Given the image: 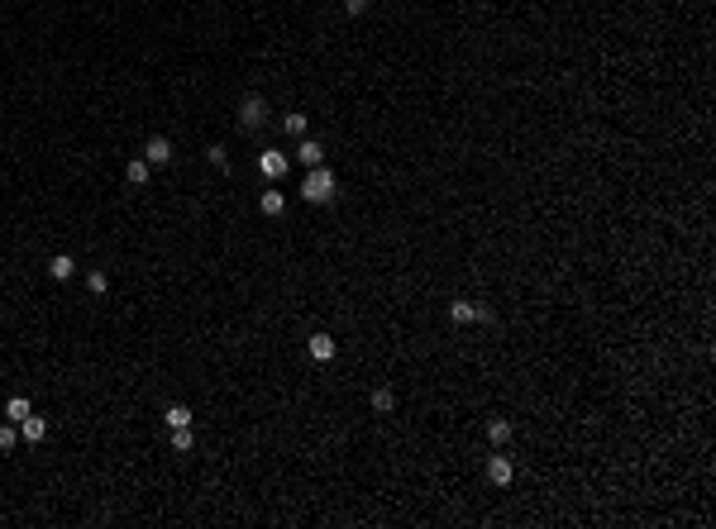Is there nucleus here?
<instances>
[{"label": "nucleus", "mask_w": 716, "mask_h": 529, "mask_svg": "<svg viewBox=\"0 0 716 529\" xmlns=\"http://www.w3.org/2000/svg\"><path fill=\"white\" fill-rule=\"evenodd\" d=\"M335 191H339V181H335V172H330V167H306L301 196H306L311 205H330V201H335Z\"/></svg>", "instance_id": "f257e3e1"}, {"label": "nucleus", "mask_w": 716, "mask_h": 529, "mask_svg": "<svg viewBox=\"0 0 716 529\" xmlns=\"http://www.w3.org/2000/svg\"><path fill=\"white\" fill-rule=\"evenodd\" d=\"M287 167H292V163H287V153H277V148H263V153H258V172H263L268 181H282Z\"/></svg>", "instance_id": "f03ea898"}, {"label": "nucleus", "mask_w": 716, "mask_h": 529, "mask_svg": "<svg viewBox=\"0 0 716 529\" xmlns=\"http://www.w3.org/2000/svg\"><path fill=\"white\" fill-rule=\"evenodd\" d=\"M263 120H268V100H263V96H244V100H239V124H244V129H258Z\"/></svg>", "instance_id": "7ed1b4c3"}, {"label": "nucleus", "mask_w": 716, "mask_h": 529, "mask_svg": "<svg viewBox=\"0 0 716 529\" xmlns=\"http://www.w3.org/2000/svg\"><path fill=\"white\" fill-rule=\"evenodd\" d=\"M143 163H148V167H163V163H172V143L163 138V134H153V138L143 143Z\"/></svg>", "instance_id": "20e7f679"}, {"label": "nucleus", "mask_w": 716, "mask_h": 529, "mask_svg": "<svg viewBox=\"0 0 716 529\" xmlns=\"http://www.w3.org/2000/svg\"><path fill=\"white\" fill-rule=\"evenodd\" d=\"M306 348H311V358H315V363H330V358H335V339H330V334H311V339H306Z\"/></svg>", "instance_id": "39448f33"}, {"label": "nucleus", "mask_w": 716, "mask_h": 529, "mask_svg": "<svg viewBox=\"0 0 716 529\" xmlns=\"http://www.w3.org/2000/svg\"><path fill=\"white\" fill-rule=\"evenodd\" d=\"M487 482H492V487H511V463H506L502 453L487 458Z\"/></svg>", "instance_id": "423d86ee"}, {"label": "nucleus", "mask_w": 716, "mask_h": 529, "mask_svg": "<svg viewBox=\"0 0 716 529\" xmlns=\"http://www.w3.org/2000/svg\"><path fill=\"white\" fill-rule=\"evenodd\" d=\"M296 158H301L306 167H320V163H325V148H320V143L306 134V138H301V148H296Z\"/></svg>", "instance_id": "0eeeda50"}, {"label": "nucleus", "mask_w": 716, "mask_h": 529, "mask_svg": "<svg viewBox=\"0 0 716 529\" xmlns=\"http://www.w3.org/2000/svg\"><path fill=\"white\" fill-rule=\"evenodd\" d=\"M19 434H24L29 444H39L43 434H48V420H43V415H24V420H19Z\"/></svg>", "instance_id": "6e6552de"}, {"label": "nucleus", "mask_w": 716, "mask_h": 529, "mask_svg": "<svg viewBox=\"0 0 716 529\" xmlns=\"http://www.w3.org/2000/svg\"><path fill=\"white\" fill-rule=\"evenodd\" d=\"M258 210H263V215H282V210H287V196H282V191H263V196H258Z\"/></svg>", "instance_id": "1a4fd4ad"}, {"label": "nucleus", "mask_w": 716, "mask_h": 529, "mask_svg": "<svg viewBox=\"0 0 716 529\" xmlns=\"http://www.w3.org/2000/svg\"><path fill=\"white\" fill-rule=\"evenodd\" d=\"M48 272H53V277H58V282H67V277H72V272H77V262H72V258H67V253H58V258H53V262H48Z\"/></svg>", "instance_id": "9d476101"}, {"label": "nucleus", "mask_w": 716, "mask_h": 529, "mask_svg": "<svg viewBox=\"0 0 716 529\" xmlns=\"http://www.w3.org/2000/svg\"><path fill=\"white\" fill-rule=\"evenodd\" d=\"M163 420H168V429H191V410L186 406H168Z\"/></svg>", "instance_id": "9b49d317"}, {"label": "nucleus", "mask_w": 716, "mask_h": 529, "mask_svg": "<svg viewBox=\"0 0 716 529\" xmlns=\"http://www.w3.org/2000/svg\"><path fill=\"white\" fill-rule=\"evenodd\" d=\"M373 410H378V415H392V410H396V396H392V386H378V391H373Z\"/></svg>", "instance_id": "f8f14e48"}, {"label": "nucleus", "mask_w": 716, "mask_h": 529, "mask_svg": "<svg viewBox=\"0 0 716 529\" xmlns=\"http://www.w3.org/2000/svg\"><path fill=\"white\" fill-rule=\"evenodd\" d=\"M473 315H478V305H473V301H454V305H449V320H454V325H468Z\"/></svg>", "instance_id": "ddd939ff"}, {"label": "nucleus", "mask_w": 716, "mask_h": 529, "mask_svg": "<svg viewBox=\"0 0 716 529\" xmlns=\"http://www.w3.org/2000/svg\"><path fill=\"white\" fill-rule=\"evenodd\" d=\"M487 439H492V444L502 448L506 439H511V424H506V420H487Z\"/></svg>", "instance_id": "4468645a"}, {"label": "nucleus", "mask_w": 716, "mask_h": 529, "mask_svg": "<svg viewBox=\"0 0 716 529\" xmlns=\"http://www.w3.org/2000/svg\"><path fill=\"white\" fill-rule=\"evenodd\" d=\"M125 177H129V186H143V181H148V163H143V158H139V163H129Z\"/></svg>", "instance_id": "2eb2a0df"}, {"label": "nucleus", "mask_w": 716, "mask_h": 529, "mask_svg": "<svg viewBox=\"0 0 716 529\" xmlns=\"http://www.w3.org/2000/svg\"><path fill=\"white\" fill-rule=\"evenodd\" d=\"M191 444H196L191 429H172V448H177V453H191Z\"/></svg>", "instance_id": "dca6fc26"}, {"label": "nucleus", "mask_w": 716, "mask_h": 529, "mask_svg": "<svg viewBox=\"0 0 716 529\" xmlns=\"http://www.w3.org/2000/svg\"><path fill=\"white\" fill-rule=\"evenodd\" d=\"M5 415H10V420H24V415H34V406H29L24 396H15V401L5 406Z\"/></svg>", "instance_id": "f3484780"}, {"label": "nucleus", "mask_w": 716, "mask_h": 529, "mask_svg": "<svg viewBox=\"0 0 716 529\" xmlns=\"http://www.w3.org/2000/svg\"><path fill=\"white\" fill-rule=\"evenodd\" d=\"M282 129H287L292 138H306V115H287V120H282Z\"/></svg>", "instance_id": "a211bd4d"}, {"label": "nucleus", "mask_w": 716, "mask_h": 529, "mask_svg": "<svg viewBox=\"0 0 716 529\" xmlns=\"http://www.w3.org/2000/svg\"><path fill=\"white\" fill-rule=\"evenodd\" d=\"M86 286H91L96 296H105V291H110V277H105V272H91V277H86Z\"/></svg>", "instance_id": "6ab92c4d"}, {"label": "nucleus", "mask_w": 716, "mask_h": 529, "mask_svg": "<svg viewBox=\"0 0 716 529\" xmlns=\"http://www.w3.org/2000/svg\"><path fill=\"white\" fill-rule=\"evenodd\" d=\"M15 444H19V434H15L10 424H0V453H10V448H15Z\"/></svg>", "instance_id": "aec40b11"}, {"label": "nucleus", "mask_w": 716, "mask_h": 529, "mask_svg": "<svg viewBox=\"0 0 716 529\" xmlns=\"http://www.w3.org/2000/svg\"><path fill=\"white\" fill-rule=\"evenodd\" d=\"M206 158H211V167H225V163H229V153H225L220 143H211V148H206Z\"/></svg>", "instance_id": "412c9836"}, {"label": "nucleus", "mask_w": 716, "mask_h": 529, "mask_svg": "<svg viewBox=\"0 0 716 529\" xmlns=\"http://www.w3.org/2000/svg\"><path fill=\"white\" fill-rule=\"evenodd\" d=\"M344 10H349V15H363V10H368V0H344Z\"/></svg>", "instance_id": "4be33fe9"}]
</instances>
